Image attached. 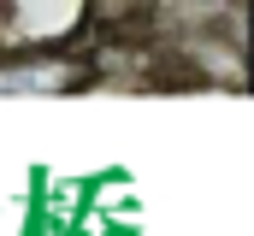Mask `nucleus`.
Returning a JSON list of instances; mask_svg holds the SVG:
<instances>
[{"mask_svg":"<svg viewBox=\"0 0 254 236\" xmlns=\"http://www.w3.org/2000/svg\"><path fill=\"white\" fill-rule=\"evenodd\" d=\"M77 83V65L65 59H18V65H0V89H30V95H60Z\"/></svg>","mask_w":254,"mask_h":236,"instance_id":"1","label":"nucleus"},{"mask_svg":"<svg viewBox=\"0 0 254 236\" xmlns=\"http://www.w3.org/2000/svg\"><path fill=\"white\" fill-rule=\"evenodd\" d=\"M119 6H125V0H119Z\"/></svg>","mask_w":254,"mask_h":236,"instance_id":"2","label":"nucleus"}]
</instances>
